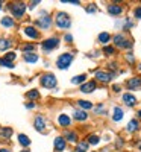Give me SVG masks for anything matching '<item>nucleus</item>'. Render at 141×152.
Returning a JSON list of instances; mask_svg holds the SVG:
<instances>
[{"instance_id":"nucleus-8","label":"nucleus","mask_w":141,"mask_h":152,"mask_svg":"<svg viewBox=\"0 0 141 152\" xmlns=\"http://www.w3.org/2000/svg\"><path fill=\"white\" fill-rule=\"evenodd\" d=\"M33 128L38 132L46 134L49 131V119L44 116V114H36V116L33 117Z\"/></svg>"},{"instance_id":"nucleus-10","label":"nucleus","mask_w":141,"mask_h":152,"mask_svg":"<svg viewBox=\"0 0 141 152\" xmlns=\"http://www.w3.org/2000/svg\"><path fill=\"white\" fill-rule=\"evenodd\" d=\"M23 34H24V37L26 38H29V40H40L41 38V32L38 31L33 24H28V26H24L23 28Z\"/></svg>"},{"instance_id":"nucleus-41","label":"nucleus","mask_w":141,"mask_h":152,"mask_svg":"<svg viewBox=\"0 0 141 152\" xmlns=\"http://www.w3.org/2000/svg\"><path fill=\"white\" fill-rule=\"evenodd\" d=\"M62 40L65 41L67 44H71L74 38H73V35H71V34H65V35H64V38H62Z\"/></svg>"},{"instance_id":"nucleus-21","label":"nucleus","mask_w":141,"mask_h":152,"mask_svg":"<svg viewBox=\"0 0 141 152\" xmlns=\"http://www.w3.org/2000/svg\"><path fill=\"white\" fill-rule=\"evenodd\" d=\"M14 41L11 38H6V37H2L0 35V52H8V50L12 47Z\"/></svg>"},{"instance_id":"nucleus-3","label":"nucleus","mask_w":141,"mask_h":152,"mask_svg":"<svg viewBox=\"0 0 141 152\" xmlns=\"http://www.w3.org/2000/svg\"><path fill=\"white\" fill-rule=\"evenodd\" d=\"M8 9L11 12V17L14 20H23L24 15H26L28 11V5L24 2H11L8 5Z\"/></svg>"},{"instance_id":"nucleus-26","label":"nucleus","mask_w":141,"mask_h":152,"mask_svg":"<svg viewBox=\"0 0 141 152\" xmlns=\"http://www.w3.org/2000/svg\"><path fill=\"white\" fill-rule=\"evenodd\" d=\"M76 104H78L79 110H84V111H86V113H88V110H93V108H94V105H93V102H91V100L79 99V100H76Z\"/></svg>"},{"instance_id":"nucleus-23","label":"nucleus","mask_w":141,"mask_h":152,"mask_svg":"<svg viewBox=\"0 0 141 152\" xmlns=\"http://www.w3.org/2000/svg\"><path fill=\"white\" fill-rule=\"evenodd\" d=\"M124 117V110L121 107H114L112 110V122H120Z\"/></svg>"},{"instance_id":"nucleus-7","label":"nucleus","mask_w":141,"mask_h":152,"mask_svg":"<svg viewBox=\"0 0 141 152\" xmlns=\"http://www.w3.org/2000/svg\"><path fill=\"white\" fill-rule=\"evenodd\" d=\"M40 84H41V87L47 88V90H53V88H56V85H58V78H56L53 73L46 72V73L41 75Z\"/></svg>"},{"instance_id":"nucleus-30","label":"nucleus","mask_w":141,"mask_h":152,"mask_svg":"<svg viewBox=\"0 0 141 152\" xmlns=\"http://www.w3.org/2000/svg\"><path fill=\"white\" fill-rule=\"evenodd\" d=\"M70 82H71L73 85H82V84L86 82V75H85V73H82V75H76V76H73V78H71Z\"/></svg>"},{"instance_id":"nucleus-54","label":"nucleus","mask_w":141,"mask_h":152,"mask_svg":"<svg viewBox=\"0 0 141 152\" xmlns=\"http://www.w3.org/2000/svg\"><path fill=\"white\" fill-rule=\"evenodd\" d=\"M93 152H97V151H93Z\"/></svg>"},{"instance_id":"nucleus-13","label":"nucleus","mask_w":141,"mask_h":152,"mask_svg":"<svg viewBox=\"0 0 141 152\" xmlns=\"http://www.w3.org/2000/svg\"><path fill=\"white\" fill-rule=\"evenodd\" d=\"M106 11H108V14H109V15H112V17H118V15L123 14L124 8H123L120 3H109V5L106 6Z\"/></svg>"},{"instance_id":"nucleus-22","label":"nucleus","mask_w":141,"mask_h":152,"mask_svg":"<svg viewBox=\"0 0 141 152\" xmlns=\"http://www.w3.org/2000/svg\"><path fill=\"white\" fill-rule=\"evenodd\" d=\"M23 61L28 62V64H36L40 61V55L36 52H32V53H24L23 55Z\"/></svg>"},{"instance_id":"nucleus-16","label":"nucleus","mask_w":141,"mask_h":152,"mask_svg":"<svg viewBox=\"0 0 141 152\" xmlns=\"http://www.w3.org/2000/svg\"><path fill=\"white\" fill-rule=\"evenodd\" d=\"M121 100H123V104H124L126 107H129V108H132V107H135V105L138 104L137 96L132 94V93H124V94L121 96Z\"/></svg>"},{"instance_id":"nucleus-29","label":"nucleus","mask_w":141,"mask_h":152,"mask_svg":"<svg viewBox=\"0 0 141 152\" xmlns=\"http://www.w3.org/2000/svg\"><path fill=\"white\" fill-rule=\"evenodd\" d=\"M18 143H20V146L23 148V149H29V146H31V138L26 135V134H18Z\"/></svg>"},{"instance_id":"nucleus-43","label":"nucleus","mask_w":141,"mask_h":152,"mask_svg":"<svg viewBox=\"0 0 141 152\" xmlns=\"http://www.w3.org/2000/svg\"><path fill=\"white\" fill-rule=\"evenodd\" d=\"M38 5H40V0H35V2H29V6H28V8L32 11V9H35Z\"/></svg>"},{"instance_id":"nucleus-46","label":"nucleus","mask_w":141,"mask_h":152,"mask_svg":"<svg viewBox=\"0 0 141 152\" xmlns=\"http://www.w3.org/2000/svg\"><path fill=\"white\" fill-rule=\"evenodd\" d=\"M26 108H28V110H33V108H36V102H26Z\"/></svg>"},{"instance_id":"nucleus-53","label":"nucleus","mask_w":141,"mask_h":152,"mask_svg":"<svg viewBox=\"0 0 141 152\" xmlns=\"http://www.w3.org/2000/svg\"><path fill=\"white\" fill-rule=\"evenodd\" d=\"M138 149H140V151H141V142H140V143H138Z\"/></svg>"},{"instance_id":"nucleus-4","label":"nucleus","mask_w":141,"mask_h":152,"mask_svg":"<svg viewBox=\"0 0 141 152\" xmlns=\"http://www.w3.org/2000/svg\"><path fill=\"white\" fill-rule=\"evenodd\" d=\"M111 41L114 43L115 49H121V50H127V49H131L134 46V41L131 40V38H127L124 34H115Z\"/></svg>"},{"instance_id":"nucleus-20","label":"nucleus","mask_w":141,"mask_h":152,"mask_svg":"<svg viewBox=\"0 0 141 152\" xmlns=\"http://www.w3.org/2000/svg\"><path fill=\"white\" fill-rule=\"evenodd\" d=\"M88 113L86 111H84V110H74L73 111V120H76V122H86L88 120Z\"/></svg>"},{"instance_id":"nucleus-45","label":"nucleus","mask_w":141,"mask_h":152,"mask_svg":"<svg viewBox=\"0 0 141 152\" xmlns=\"http://www.w3.org/2000/svg\"><path fill=\"white\" fill-rule=\"evenodd\" d=\"M112 91H114V93H120V91H121V85H118V84L112 85Z\"/></svg>"},{"instance_id":"nucleus-24","label":"nucleus","mask_w":141,"mask_h":152,"mask_svg":"<svg viewBox=\"0 0 141 152\" xmlns=\"http://www.w3.org/2000/svg\"><path fill=\"white\" fill-rule=\"evenodd\" d=\"M36 47H38V44H36V43H23V44L20 46L23 55H24V53H32V52H36Z\"/></svg>"},{"instance_id":"nucleus-37","label":"nucleus","mask_w":141,"mask_h":152,"mask_svg":"<svg viewBox=\"0 0 141 152\" xmlns=\"http://www.w3.org/2000/svg\"><path fill=\"white\" fill-rule=\"evenodd\" d=\"M132 28H134V21H132V18H124L121 29H123V31H131Z\"/></svg>"},{"instance_id":"nucleus-6","label":"nucleus","mask_w":141,"mask_h":152,"mask_svg":"<svg viewBox=\"0 0 141 152\" xmlns=\"http://www.w3.org/2000/svg\"><path fill=\"white\" fill-rule=\"evenodd\" d=\"M74 61V53L71 52H64L61 53L58 58H56V67L59 70H67L70 66H71V62Z\"/></svg>"},{"instance_id":"nucleus-19","label":"nucleus","mask_w":141,"mask_h":152,"mask_svg":"<svg viewBox=\"0 0 141 152\" xmlns=\"http://www.w3.org/2000/svg\"><path fill=\"white\" fill-rule=\"evenodd\" d=\"M15 20L12 18L11 15H3L2 18H0V26L5 28V29H14L15 28Z\"/></svg>"},{"instance_id":"nucleus-52","label":"nucleus","mask_w":141,"mask_h":152,"mask_svg":"<svg viewBox=\"0 0 141 152\" xmlns=\"http://www.w3.org/2000/svg\"><path fill=\"white\" fill-rule=\"evenodd\" d=\"M138 70L141 72V62H140V64H138Z\"/></svg>"},{"instance_id":"nucleus-47","label":"nucleus","mask_w":141,"mask_h":152,"mask_svg":"<svg viewBox=\"0 0 141 152\" xmlns=\"http://www.w3.org/2000/svg\"><path fill=\"white\" fill-rule=\"evenodd\" d=\"M115 146H117V148H123V146H124V140H123V138H117V143H115Z\"/></svg>"},{"instance_id":"nucleus-1","label":"nucleus","mask_w":141,"mask_h":152,"mask_svg":"<svg viewBox=\"0 0 141 152\" xmlns=\"http://www.w3.org/2000/svg\"><path fill=\"white\" fill-rule=\"evenodd\" d=\"M53 24L59 31H67L71 28V17L65 11H56L53 17Z\"/></svg>"},{"instance_id":"nucleus-28","label":"nucleus","mask_w":141,"mask_h":152,"mask_svg":"<svg viewBox=\"0 0 141 152\" xmlns=\"http://www.w3.org/2000/svg\"><path fill=\"white\" fill-rule=\"evenodd\" d=\"M112 40V35L109 34V32H100L99 35H97V41L100 43V44H105V46H108V43Z\"/></svg>"},{"instance_id":"nucleus-33","label":"nucleus","mask_w":141,"mask_h":152,"mask_svg":"<svg viewBox=\"0 0 141 152\" xmlns=\"http://www.w3.org/2000/svg\"><path fill=\"white\" fill-rule=\"evenodd\" d=\"M94 114H99V116H105V114H108V111H106V108H105V104H97L94 108Z\"/></svg>"},{"instance_id":"nucleus-36","label":"nucleus","mask_w":141,"mask_h":152,"mask_svg":"<svg viewBox=\"0 0 141 152\" xmlns=\"http://www.w3.org/2000/svg\"><path fill=\"white\" fill-rule=\"evenodd\" d=\"M0 67H3V69H14L15 67V64H14V62H9V61H6L3 56L2 58H0Z\"/></svg>"},{"instance_id":"nucleus-31","label":"nucleus","mask_w":141,"mask_h":152,"mask_svg":"<svg viewBox=\"0 0 141 152\" xmlns=\"http://www.w3.org/2000/svg\"><path fill=\"white\" fill-rule=\"evenodd\" d=\"M86 143L88 145H93V146H97L100 143V137L97 134H88L86 135Z\"/></svg>"},{"instance_id":"nucleus-39","label":"nucleus","mask_w":141,"mask_h":152,"mask_svg":"<svg viewBox=\"0 0 141 152\" xmlns=\"http://www.w3.org/2000/svg\"><path fill=\"white\" fill-rule=\"evenodd\" d=\"M85 11L88 12V14H96V12L99 11V8H97V5H96V3H89V5L85 8Z\"/></svg>"},{"instance_id":"nucleus-27","label":"nucleus","mask_w":141,"mask_h":152,"mask_svg":"<svg viewBox=\"0 0 141 152\" xmlns=\"http://www.w3.org/2000/svg\"><path fill=\"white\" fill-rule=\"evenodd\" d=\"M138 129H140V120H138V119H131L129 123H127V126H126V131L131 132V134H134V132H137Z\"/></svg>"},{"instance_id":"nucleus-35","label":"nucleus","mask_w":141,"mask_h":152,"mask_svg":"<svg viewBox=\"0 0 141 152\" xmlns=\"http://www.w3.org/2000/svg\"><path fill=\"white\" fill-rule=\"evenodd\" d=\"M3 58H5L6 61H9V62H14V61L17 59V53L14 52V50H8V52L3 55Z\"/></svg>"},{"instance_id":"nucleus-11","label":"nucleus","mask_w":141,"mask_h":152,"mask_svg":"<svg viewBox=\"0 0 141 152\" xmlns=\"http://www.w3.org/2000/svg\"><path fill=\"white\" fill-rule=\"evenodd\" d=\"M126 88H127V90H131V93L141 90V75L132 76V78L127 79V81H126Z\"/></svg>"},{"instance_id":"nucleus-44","label":"nucleus","mask_w":141,"mask_h":152,"mask_svg":"<svg viewBox=\"0 0 141 152\" xmlns=\"http://www.w3.org/2000/svg\"><path fill=\"white\" fill-rule=\"evenodd\" d=\"M62 3H70V5H81L79 0H61Z\"/></svg>"},{"instance_id":"nucleus-48","label":"nucleus","mask_w":141,"mask_h":152,"mask_svg":"<svg viewBox=\"0 0 141 152\" xmlns=\"http://www.w3.org/2000/svg\"><path fill=\"white\" fill-rule=\"evenodd\" d=\"M0 152H11V149H8V148H0Z\"/></svg>"},{"instance_id":"nucleus-18","label":"nucleus","mask_w":141,"mask_h":152,"mask_svg":"<svg viewBox=\"0 0 141 152\" xmlns=\"http://www.w3.org/2000/svg\"><path fill=\"white\" fill-rule=\"evenodd\" d=\"M94 90H97V82L96 81H86L85 84L81 85V93H85V94H89V93H93Z\"/></svg>"},{"instance_id":"nucleus-50","label":"nucleus","mask_w":141,"mask_h":152,"mask_svg":"<svg viewBox=\"0 0 141 152\" xmlns=\"http://www.w3.org/2000/svg\"><path fill=\"white\" fill-rule=\"evenodd\" d=\"M20 152H31V151H29V149H21Z\"/></svg>"},{"instance_id":"nucleus-38","label":"nucleus","mask_w":141,"mask_h":152,"mask_svg":"<svg viewBox=\"0 0 141 152\" xmlns=\"http://www.w3.org/2000/svg\"><path fill=\"white\" fill-rule=\"evenodd\" d=\"M124 59H126V62H127L129 66H134V64H135V56H134L132 52H127V53L124 55Z\"/></svg>"},{"instance_id":"nucleus-17","label":"nucleus","mask_w":141,"mask_h":152,"mask_svg":"<svg viewBox=\"0 0 141 152\" xmlns=\"http://www.w3.org/2000/svg\"><path fill=\"white\" fill-rule=\"evenodd\" d=\"M12 135H14V129L11 126H2L0 128V140L2 142H9Z\"/></svg>"},{"instance_id":"nucleus-49","label":"nucleus","mask_w":141,"mask_h":152,"mask_svg":"<svg viewBox=\"0 0 141 152\" xmlns=\"http://www.w3.org/2000/svg\"><path fill=\"white\" fill-rule=\"evenodd\" d=\"M137 116H138V119H141V110H140V111L137 113Z\"/></svg>"},{"instance_id":"nucleus-2","label":"nucleus","mask_w":141,"mask_h":152,"mask_svg":"<svg viewBox=\"0 0 141 152\" xmlns=\"http://www.w3.org/2000/svg\"><path fill=\"white\" fill-rule=\"evenodd\" d=\"M33 26L38 29V31H50L53 26V18L50 17V14L47 11H41L40 15H38L36 20H33Z\"/></svg>"},{"instance_id":"nucleus-32","label":"nucleus","mask_w":141,"mask_h":152,"mask_svg":"<svg viewBox=\"0 0 141 152\" xmlns=\"http://www.w3.org/2000/svg\"><path fill=\"white\" fill-rule=\"evenodd\" d=\"M88 148H89V145L86 143V140H82V142H79V143H76L74 151H76V152H88Z\"/></svg>"},{"instance_id":"nucleus-25","label":"nucleus","mask_w":141,"mask_h":152,"mask_svg":"<svg viewBox=\"0 0 141 152\" xmlns=\"http://www.w3.org/2000/svg\"><path fill=\"white\" fill-rule=\"evenodd\" d=\"M24 96H26V99L29 100V102H36V100L41 97L40 91H38L36 88H32V90H28V91H26V94H24Z\"/></svg>"},{"instance_id":"nucleus-15","label":"nucleus","mask_w":141,"mask_h":152,"mask_svg":"<svg viewBox=\"0 0 141 152\" xmlns=\"http://www.w3.org/2000/svg\"><path fill=\"white\" fill-rule=\"evenodd\" d=\"M53 149H55V152H64V151L67 149V142H65V138H64L62 135L55 137V140H53Z\"/></svg>"},{"instance_id":"nucleus-9","label":"nucleus","mask_w":141,"mask_h":152,"mask_svg":"<svg viewBox=\"0 0 141 152\" xmlns=\"http://www.w3.org/2000/svg\"><path fill=\"white\" fill-rule=\"evenodd\" d=\"M94 78H96V79H94L96 82L108 84V82L112 81L114 73H111V72H108V70H97V72H94Z\"/></svg>"},{"instance_id":"nucleus-34","label":"nucleus","mask_w":141,"mask_h":152,"mask_svg":"<svg viewBox=\"0 0 141 152\" xmlns=\"http://www.w3.org/2000/svg\"><path fill=\"white\" fill-rule=\"evenodd\" d=\"M115 52H117V49H115L114 46H105L103 47V50H102V53H103L105 56H112V55H115Z\"/></svg>"},{"instance_id":"nucleus-14","label":"nucleus","mask_w":141,"mask_h":152,"mask_svg":"<svg viewBox=\"0 0 141 152\" xmlns=\"http://www.w3.org/2000/svg\"><path fill=\"white\" fill-rule=\"evenodd\" d=\"M62 137L65 138L67 143H73V145L79 143V134L76 132V131H73V129H65V131H64V134H62Z\"/></svg>"},{"instance_id":"nucleus-42","label":"nucleus","mask_w":141,"mask_h":152,"mask_svg":"<svg viewBox=\"0 0 141 152\" xmlns=\"http://www.w3.org/2000/svg\"><path fill=\"white\" fill-rule=\"evenodd\" d=\"M108 69H109V70H112V72H115V70L118 69V64H117L115 61H114V62H108Z\"/></svg>"},{"instance_id":"nucleus-12","label":"nucleus","mask_w":141,"mask_h":152,"mask_svg":"<svg viewBox=\"0 0 141 152\" xmlns=\"http://www.w3.org/2000/svg\"><path fill=\"white\" fill-rule=\"evenodd\" d=\"M56 123H58L59 128L68 129V126H71V117L68 116L67 113H59L56 116Z\"/></svg>"},{"instance_id":"nucleus-51","label":"nucleus","mask_w":141,"mask_h":152,"mask_svg":"<svg viewBox=\"0 0 141 152\" xmlns=\"http://www.w3.org/2000/svg\"><path fill=\"white\" fill-rule=\"evenodd\" d=\"M2 8H3V2H0V11H2Z\"/></svg>"},{"instance_id":"nucleus-5","label":"nucleus","mask_w":141,"mask_h":152,"mask_svg":"<svg viewBox=\"0 0 141 152\" xmlns=\"http://www.w3.org/2000/svg\"><path fill=\"white\" fill-rule=\"evenodd\" d=\"M61 44V38L59 37H49L46 38V40L41 41V50L44 53H50V52H53V50H56Z\"/></svg>"},{"instance_id":"nucleus-40","label":"nucleus","mask_w":141,"mask_h":152,"mask_svg":"<svg viewBox=\"0 0 141 152\" xmlns=\"http://www.w3.org/2000/svg\"><path fill=\"white\" fill-rule=\"evenodd\" d=\"M134 18L141 20V5H138V6L134 8Z\"/></svg>"}]
</instances>
